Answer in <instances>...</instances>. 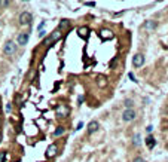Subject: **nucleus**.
<instances>
[{"label": "nucleus", "mask_w": 168, "mask_h": 162, "mask_svg": "<svg viewBox=\"0 0 168 162\" xmlns=\"http://www.w3.org/2000/svg\"><path fill=\"white\" fill-rule=\"evenodd\" d=\"M137 117V112L134 109H125L122 112V121L123 122H131Z\"/></svg>", "instance_id": "1"}, {"label": "nucleus", "mask_w": 168, "mask_h": 162, "mask_svg": "<svg viewBox=\"0 0 168 162\" xmlns=\"http://www.w3.org/2000/svg\"><path fill=\"white\" fill-rule=\"evenodd\" d=\"M3 52H5V55H14L16 52V43L12 40H7L3 46Z\"/></svg>", "instance_id": "2"}, {"label": "nucleus", "mask_w": 168, "mask_h": 162, "mask_svg": "<svg viewBox=\"0 0 168 162\" xmlns=\"http://www.w3.org/2000/svg\"><path fill=\"white\" fill-rule=\"evenodd\" d=\"M55 113H57L58 117H67L70 115V109L66 104H58L57 109H55Z\"/></svg>", "instance_id": "3"}, {"label": "nucleus", "mask_w": 168, "mask_h": 162, "mask_svg": "<svg viewBox=\"0 0 168 162\" xmlns=\"http://www.w3.org/2000/svg\"><path fill=\"white\" fill-rule=\"evenodd\" d=\"M31 20H33V15L30 12H27V11L22 12L20 15V18H18V21H20L21 25H28V24H31Z\"/></svg>", "instance_id": "4"}, {"label": "nucleus", "mask_w": 168, "mask_h": 162, "mask_svg": "<svg viewBox=\"0 0 168 162\" xmlns=\"http://www.w3.org/2000/svg\"><path fill=\"white\" fill-rule=\"evenodd\" d=\"M28 39H30V33L27 31H24V33H20L18 37H16V43L24 46V45H27L28 43Z\"/></svg>", "instance_id": "5"}, {"label": "nucleus", "mask_w": 168, "mask_h": 162, "mask_svg": "<svg viewBox=\"0 0 168 162\" xmlns=\"http://www.w3.org/2000/svg\"><path fill=\"white\" fill-rule=\"evenodd\" d=\"M143 64H144V55L143 54H135L134 57H132V65H134L135 69L141 67Z\"/></svg>", "instance_id": "6"}, {"label": "nucleus", "mask_w": 168, "mask_h": 162, "mask_svg": "<svg viewBox=\"0 0 168 162\" xmlns=\"http://www.w3.org/2000/svg\"><path fill=\"white\" fill-rule=\"evenodd\" d=\"M98 34H100V37H101L103 40L113 39V36H114V34H113V31H112V30H109V28H101Z\"/></svg>", "instance_id": "7"}, {"label": "nucleus", "mask_w": 168, "mask_h": 162, "mask_svg": "<svg viewBox=\"0 0 168 162\" xmlns=\"http://www.w3.org/2000/svg\"><path fill=\"white\" fill-rule=\"evenodd\" d=\"M57 153H58L57 144H51V146H48V149H46V158H54V156H57Z\"/></svg>", "instance_id": "8"}, {"label": "nucleus", "mask_w": 168, "mask_h": 162, "mask_svg": "<svg viewBox=\"0 0 168 162\" xmlns=\"http://www.w3.org/2000/svg\"><path fill=\"white\" fill-rule=\"evenodd\" d=\"M100 130V124L97 122V121H92L88 124V134H94Z\"/></svg>", "instance_id": "9"}, {"label": "nucleus", "mask_w": 168, "mask_h": 162, "mask_svg": "<svg viewBox=\"0 0 168 162\" xmlns=\"http://www.w3.org/2000/svg\"><path fill=\"white\" fill-rule=\"evenodd\" d=\"M95 82H97V85H98L100 88H104V86H107V78H106L104 74H98L95 78Z\"/></svg>", "instance_id": "10"}, {"label": "nucleus", "mask_w": 168, "mask_h": 162, "mask_svg": "<svg viewBox=\"0 0 168 162\" xmlns=\"http://www.w3.org/2000/svg\"><path fill=\"white\" fill-rule=\"evenodd\" d=\"M61 36H63V33H61V30H55V31H52V34L49 36L51 37V40H52V43H55V42H58L60 39H61Z\"/></svg>", "instance_id": "11"}, {"label": "nucleus", "mask_w": 168, "mask_h": 162, "mask_svg": "<svg viewBox=\"0 0 168 162\" xmlns=\"http://www.w3.org/2000/svg\"><path fill=\"white\" fill-rule=\"evenodd\" d=\"M143 28L147 30V31H153V30L156 28V22H155V21H146V22L143 24Z\"/></svg>", "instance_id": "12"}, {"label": "nucleus", "mask_w": 168, "mask_h": 162, "mask_svg": "<svg viewBox=\"0 0 168 162\" xmlns=\"http://www.w3.org/2000/svg\"><path fill=\"white\" fill-rule=\"evenodd\" d=\"M77 34L85 39V37H88V34H89V28H88L86 25H82V27L77 30Z\"/></svg>", "instance_id": "13"}, {"label": "nucleus", "mask_w": 168, "mask_h": 162, "mask_svg": "<svg viewBox=\"0 0 168 162\" xmlns=\"http://www.w3.org/2000/svg\"><path fill=\"white\" fill-rule=\"evenodd\" d=\"M146 144H147V147H149V149H153V147H155L156 140H155L153 135H147V138H146Z\"/></svg>", "instance_id": "14"}, {"label": "nucleus", "mask_w": 168, "mask_h": 162, "mask_svg": "<svg viewBox=\"0 0 168 162\" xmlns=\"http://www.w3.org/2000/svg\"><path fill=\"white\" fill-rule=\"evenodd\" d=\"M68 27H70V21H68V20H61V21H60L58 30L63 31V30H66V28H68Z\"/></svg>", "instance_id": "15"}, {"label": "nucleus", "mask_w": 168, "mask_h": 162, "mask_svg": "<svg viewBox=\"0 0 168 162\" xmlns=\"http://www.w3.org/2000/svg\"><path fill=\"white\" fill-rule=\"evenodd\" d=\"M132 144H134L135 147H138L140 144H141V137H140V134H135L134 137H132Z\"/></svg>", "instance_id": "16"}, {"label": "nucleus", "mask_w": 168, "mask_h": 162, "mask_svg": "<svg viewBox=\"0 0 168 162\" xmlns=\"http://www.w3.org/2000/svg\"><path fill=\"white\" fill-rule=\"evenodd\" d=\"M64 131H66V130H64V126H58L57 130L54 131V137H60V135H63Z\"/></svg>", "instance_id": "17"}, {"label": "nucleus", "mask_w": 168, "mask_h": 162, "mask_svg": "<svg viewBox=\"0 0 168 162\" xmlns=\"http://www.w3.org/2000/svg\"><path fill=\"white\" fill-rule=\"evenodd\" d=\"M123 104H125L127 109H132V100L127 98V100H123Z\"/></svg>", "instance_id": "18"}, {"label": "nucleus", "mask_w": 168, "mask_h": 162, "mask_svg": "<svg viewBox=\"0 0 168 162\" xmlns=\"http://www.w3.org/2000/svg\"><path fill=\"white\" fill-rule=\"evenodd\" d=\"M6 156H7V152H6V150H2V152H0V162H5V161H6Z\"/></svg>", "instance_id": "19"}, {"label": "nucleus", "mask_w": 168, "mask_h": 162, "mask_svg": "<svg viewBox=\"0 0 168 162\" xmlns=\"http://www.w3.org/2000/svg\"><path fill=\"white\" fill-rule=\"evenodd\" d=\"M51 43H52V40H51V37H46L45 40H43V43H42V45H43V46H46V49H48V48L51 46Z\"/></svg>", "instance_id": "20"}, {"label": "nucleus", "mask_w": 168, "mask_h": 162, "mask_svg": "<svg viewBox=\"0 0 168 162\" xmlns=\"http://www.w3.org/2000/svg\"><path fill=\"white\" fill-rule=\"evenodd\" d=\"M7 6H9L7 0H0V7H7Z\"/></svg>", "instance_id": "21"}, {"label": "nucleus", "mask_w": 168, "mask_h": 162, "mask_svg": "<svg viewBox=\"0 0 168 162\" xmlns=\"http://www.w3.org/2000/svg\"><path fill=\"white\" fill-rule=\"evenodd\" d=\"M116 63H118V57H114V58L112 59V61H110V67H112V69H113L114 65H116Z\"/></svg>", "instance_id": "22"}, {"label": "nucleus", "mask_w": 168, "mask_h": 162, "mask_svg": "<svg viewBox=\"0 0 168 162\" xmlns=\"http://www.w3.org/2000/svg\"><path fill=\"white\" fill-rule=\"evenodd\" d=\"M132 162H144V159H143V158H140V156H137V158L132 159Z\"/></svg>", "instance_id": "23"}, {"label": "nucleus", "mask_w": 168, "mask_h": 162, "mask_svg": "<svg viewBox=\"0 0 168 162\" xmlns=\"http://www.w3.org/2000/svg\"><path fill=\"white\" fill-rule=\"evenodd\" d=\"M128 78H129V79H131L132 82H137V79L134 78V74H132V73H128Z\"/></svg>", "instance_id": "24"}, {"label": "nucleus", "mask_w": 168, "mask_h": 162, "mask_svg": "<svg viewBox=\"0 0 168 162\" xmlns=\"http://www.w3.org/2000/svg\"><path fill=\"white\" fill-rule=\"evenodd\" d=\"M146 131H147V132L150 134V132H152V131H153V126H152V125H149V126L146 128Z\"/></svg>", "instance_id": "25"}, {"label": "nucleus", "mask_w": 168, "mask_h": 162, "mask_svg": "<svg viewBox=\"0 0 168 162\" xmlns=\"http://www.w3.org/2000/svg\"><path fill=\"white\" fill-rule=\"evenodd\" d=\"M85 5H86V6H91V7H92V6H95V3H94V2H86Z\"/></svg>", "instance_id": "26"}, {"label": "nucleus", "mask_w": 168, "mask_h": 162, "mask_svg": "<svg viewBox=\"0 0 168 162\" xmlns=\"http://www.w3.org/2000/svg\"><path fill=\"white\" fill-rule=\"evenodd\" d=\"M82 126H83V124H82V122H79V124H77V128H76V130H82Z\"/></svg>", "instance_id": "27"}, {"label": "nucleus", "mask_w": 168, "mask_h": 162, "mask_svg": "<svg viewBox=\"0 0 168 162\" xmlns=\"http://www.w3.org/2000/svg\"><path fill=\"white\" fill-rule=\"evenodd\" d=\"M43 27H45V22H42V24H40V25H39V27H37V28H39V31H40V30H42V28H43Z\"/></svg>", "instance_id": "28"}, {"label": "nucleus", "mask_w": 168, "mask_h": 162, "mask_svg": "<svg viewBox=\"0 0 168 162\" xmlns=\"http://www.w3.org/2000/svg\"><path fill=\"white\" fill-rule=\"evenodd\" d=\"M11 109H12L11 104H7V106H6V112H11Z\"/></svg>", "instance_id": "29"}, {"label": "nucleus", "mask_w": 168, "mask_h": 162, "mask_svg": "<svg viewBox=\"0 0 168 162\" xmlns=\"http://www.w3.org/2000/svg\"><path fill=\"white\" fill-rule=\"evenodd\" d=\"M0 143H2V132H0Z\"/></svg>", "instance_id": "30"}]
</instances>
